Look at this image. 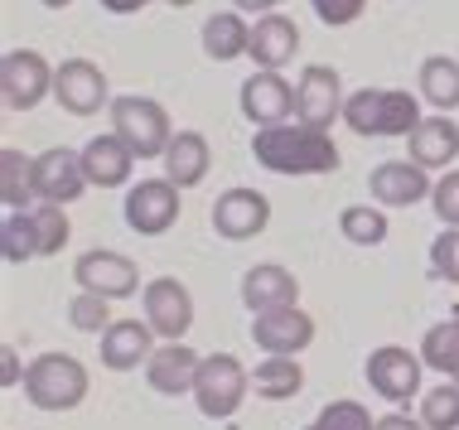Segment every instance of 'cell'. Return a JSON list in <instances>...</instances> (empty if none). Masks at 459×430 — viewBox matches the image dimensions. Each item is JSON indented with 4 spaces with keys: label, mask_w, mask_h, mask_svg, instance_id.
<instances>
[{
    "label": "cell",
    "mask_w": 459,
    "mask_h": 430,
    "mask_svg": "<svg viewBox=\"0 0 459 430\" xmlns=\"http://www.w3.org/2000/svg\"><path fill=\"white\" fill-rule=\"evenodd\" d=\"M343 102H349L343 97V78L329 64H309L300 73V82H295V121H305V126L329 131L343 116Z\"/></svg>",
    "instance_id": "cell-9"
},
{
    "label": "cell",
    "mask_w": 459,
    "mask_h": 430,
    "mask_svg": "<svg viewBox=\"0 0 459 430\" xmlns=\"http://www.w3.org/2000/svg\"><path fill=\"white\" fill-rule=\"evenodd\" d=\"M256 165L271 175H329L339 169V145L329 131L305 126V121H281V126H262L252 136Z\"/></svg>",
    "instance_id": "cell-1"
},
{
    "label": "cell",
    "mask_w": 459,
    "mask_h": 430,
    "mask_svg": "<svg viewBox=\"0 0 459 430\" xmlns=\"http://www.w3.org/2000/svg\"><path fill=\"white\" fill-rule=\"evenodd\" d=\"M179 208H184V189L169 179H141L131 184L126 194V223L131 232H141V237H160V232H169L179 223Z\"/></svg>",
    "instance_id": "cell-7"
},
{
    "label": "cell",
    "mask_w": 459,
    "mask_h": 430,
    "mask_svg": "<svg viewBox=\"0 0 459 430\" xmlns=\"http://www.w3.org/2000/svg\"><path fill=\"white\" fill-rule=\"evenodd\" d=\"M315 5V15L329 24V30H339V24H353L358 15L368 10V0H309Z\"/></svg>",
    "instance_id": "cell-38"
},
{
    "label": "cell",
    "mask_w": 459,
    "mask_h": 430,
    "mask_svg": "<svg viewBox=\"0 0 459 430\" xmlns=\"http://www.w3.org/2000/svg\"><path fill=\"white\" fill-rule=\"evenodd\" d=\"M111 131H117L141 159H160L165 145L175 141L169 112L155 97H111Z\"/></svg>",
    "instance_id": "cell-5"
},
{
    "label": "cell",
    "mask_w": 459,
    "mask_h": 430,
    "mask_svg": "<svg viewBox=\"0 0 459 430\" xmlns=\"http://www.w3.org/2000/svg\"><path fill=\"white\" fill-rule=\"evenodd\" d=\"M430 266H436L440 280L459 286V228H445L436 242H430Z\"/></svg>",
    "instance_id": "cell-37"
},
{
    "label": "cell",
    "mask_w": 459,
    "mask_h": 430,
    "mask_svg": "<svg viewBox=\"0 0 459 430\" xmlns=\"http://www.w3.org/2000/svg\"><path fill=\"white\" fill-rule=\"evenodd\" d=\"M30 218H34V232H39V256H58V252L68 247L73 228H68L64 203H48V199H39V203L30 208Z\"/></svg>",
    "instance_id": "cell-32"
},
{
    "label": "cell",
    "mask_w": 459,
    "mask_h": 430,
    "mask_svg": "<svg viewBox=\"0 0 459 430\" xmlns=\"http://www.w3.org/2000/svg\"><path fill=\"white\" fill-rule=\"evenodd\" d=\"M0 256H5L10 266H24V262H34L39 256V232H34V218H30V208H10L5 213V223H0Z\"/></svg>",
    "instance_id": "cell-31"
},
{
    "label": "cell",
    "mask_w": 459,
    "mask_h": 430,
    "mask_svg": "<svg viewBox=\"0 0 459 430\" xmlns=\"http://www.w3.org/2000/svg\"><path fill=\"white\" fill-rule=\"evenodd\" d=\"M135 159L141 155H135L117 131H102V136H92L88 145H82V169H88L92 189H121V184H131Z\"/></svg>",
    "instance_id": "cell-19"
},
{
    "label": "cell",
    "mask_w": 459,
    "mask_h": 430,
    "mask_svg": "<svg viewBox=\"0 0 459 430\" xmlns=\"http://www.w3.org/2000/svg\"><path fill=\"white\" fill-rule=\"evenodd\" d=\"M281 0H232V10H242V15H271Z\"/></svg>",
    "instance_id": "cell-41"
},
{
    "label": "cell",
    "mask_w": 459,
    "mask_h": 430,
    "mask_svg": "<svg viewBox=\"0 0 459 430\" xmlns=\"http://www.w3.org/2000/svg\"><path fill=\"white\" fill-rule=\"evenodd\" d=\"M73 280H78V290L107 295V300H126V295H135V286H141V271H135L131 256L97 247V252H82L78 256Z\"/></svg>",
    "instance_id": "cell-12"
},
{
    "label": "cell",
    "mask_w": 459,
    "mask_h": 430,
    "mask_svg": "<svg viewBox=\"0 0 459 430\" xmlns=\"http://www.w3.org/2000/svg\"><path fill=\"white\" fill-rule=\"evenodd\" d=\"M430 189L436 184L426 179V169L416 159H387V165H377L368 175V194L382 208H416L420 199H430Z\"/></svg>",
    "instance_id": "cell-15"
},
{
    "label": "cell",
    "mask_w": 459,
    "mask_h": 430,
    "mask_svg": "<svg viewBox=\"0 0 459 430\" xmlns=\"http://www.w3.org/2000/svg\"><path fill=\"white\" fill-rule=\"evenodd\" d=\"M141 310L160 339H184L194 329V295L175 276H155L141 295Z\"/></svg>",
    "instance_id": "cell-11"
},
{
    "label": "cell",
    "mask_w": 459,
    "mask_h": 430,
    "mask_svg": "<svg viewBox=\"0 0 459 430\" xmlns=\"http://www.w3.org/2000/svg\"><path fill=\"white\" fill-rule=\"evenodd\" d=\"M420 367H426L420 353L402 348V343H382V348H372V358H368V383L382 401L406 407L411 397H420Z\"/></svg>",
    "instance_id": "cell-8"
},
{
    "label": "cell",
    "mask_w": 459,
    "mask_h": 430,
    "mask_svg": "<svg viewBox=\"0 0 459 430\" xmlns=\"http://www.w3.org/2000/svg\"><path fill=\"white\" fill-rule=\"evenodd\" d=\"M420 97H426L436 112H455L459 107V64L450 54H430L420 64Z\"/></svg>",
    "instance_id": "cell-28"
},
{
    "label": "cell",
    "mask_w": 459,
    "mask_h": 430,
    "mask_svg": "<svg viewBox=\"0 0 459 430\" xmlns=\"http://www.w3.org/2000/svg\"><path fill=\"white\" fill-rule=\"evenodd\" d=\"M34 175H39V199L64 203V208L78 203L82 189H92L88 169H82V150H64V145H54V150L34 159Z\"/></svg>",
    "instance_id": "cell-17"
},
{
    "label": "cell",
    "mask_w": 459,
    "mask_h": 430,
    "mask_svg": "<svg viewBox=\"0 0 459 430\" xmlns=\"http://www.w3.org/2000/svg\"><path fill=\"white\" fill-rule=\"evenodd\" d=\"M411 145V159L420 169H450L455 155H459V126L455 116H426L420 126L406 136Z\"/></svg>",
    "instance_id": "cell-24"
},
{
    "label": "cell",
    "mask_w": 459,
    "mask_h": 430,
    "mask_svg": "<svg viewBox=\"0 0 459 430\" xmlns=\"http://www.w3.org/2000/svg\"><path fill=\"white\" fill-rule=\"evenodd\" d=\"M266 223H271L266 194H256V189H228V194H218V203H213L218 237L247 242V237H256V232H266Z\"/></svg>",
    "instance_id": "cell-16"
},
{
    "label": "cell",
    "mask_w": 459,
    "mask_h": 430,
    "mask_svg": "<svg viewBox=\"0 0 459 430\" xmlns=\"http://www.w3.org/2000/svg\"><path fill=\"white\" fill-rule=\"evenodd\" d=\"M420 363H426L430 373L459 383V319H440V324L426 329V339H420Z\"/></svg>",
    "instance_id": "cell-29"
},
{
    "label": "cell",
    "mask_w": 459,
    "mask_h": 430,
    "mask_svg": "<svg viewBox=\"0 0 459 430\" xmlns=\"http://www.w3.org/2000/svg\"><path fill=\"white\" fill-rule=\"evenodd\" d=\"M295 54H300V24H295L290 15H281V10L256 15L247 58H256V68H276V73H281Z\"/></svg>",
    "instance_id": "cell-21"
},
{
    "label": "cell",
    "mask_w": 459,
    "mask_h": 430,
    "mask_svg": "<svg viewBox=\"0 0 459 430\" xmlns=\"http://www.w3.org/2000/svg\"><path fill=\"white\" fill-rule=\"evenodd\" d=\"M44 5H48V10H68L73 0H44Z\"/></svg>",
    "instance_id": "cell-43"
},
{
    "label": "cell",
    "mask_w": 459,
    "mask_h": 430,
    "mask_svg": "<svg viewBox=\"0 0 459 430\" xmlns=\"http://www.w3.org/2000/svg\"><path fill=\"white\" fill-rule=\"evenodd\" d=\"M68 324L78 329V334H107L117 319H111V300L107 295H92V290H78L68 300Z\"/></svg>",
    "instance_id": "cell-33"
},
{
    "label": "cell",
    "mask_w": 459,
    "mask_h": 430,
    "mask_svg": "<svg viewBox=\"0 0 459 430\" xmlns=\"http://www.w3.org/2000/svg\"><path fill=\"white\" fill-rule=\"evenodd\" d=\"M141 5H151V0H102V10H111V15H135Z\"/></svg>",
    "instance_id": "cell-42"
},
{
    "label": "cell",
    "mask_w": 459,
    "mask_h": 430,
    "mask_svg": "<svg viewBox=\"0 0 459 430\" xmlns=\"http://www.w3.org/2000/svg\"><path fill=\"white\" fill-rule=\"evenodd\" d=\"M102 339V367H111V373H131V367H141V363H151V353L160 348V334L151 329V319H117V324L107 329V334H97Z\"/></svg>",
    "instance_id": "cell-18"
},
{
    "label": "cell",
    "mask_w": 459,
    "mask_h": 430,
    "mask_svg": "<svg viewBox=\"0 0 459 430\" xmlns=\"http://www.w3.org/2000/svg\"><path fill=\"white\" fill-rule=\"evenodd\" d=\"M165 179L179 184V189H194V184L208 179V165H213V150H208V136L198 131H175V141L165 145Z\"/></svg>",
    "instance_id": "cell-23"
},
{
    "label": "cell",
    "mask_w": 459,
    "mask_h": 430,
    "mask_svg": "<svg viewBox=\"0 0 459 430\" xmlns=\"http://www.w3.org/2000/svg\"><path fill=\"white\" fill-rule=\"evenodd\" d=\"M252 48V24L242 20V10H222V15L204 20V54L213 64H232Z\"/></svg>",
    "instance_id": "cell-26"
},
{
    "label": "cell",
    "mask_w": 459,
    "mask_h": 430,
    "mask_svg": "<svg viewBox=\"0 0 459 430\" xmlns=\"http://www.w3.org/2000/svg\"><path fill=\"white\" fill-rule=\"evenodd\" d=\"M430 208H436V218L445 228H459V169H445L436 179V189H430Z\"/></svg>",
    "instance_id": "cell-36"
},
{
    "label": "cell",
    "mask_w": 459,
    "mask_h": 430,
    "mask_svg": "<svg viewBox=\"0 0 459 430\" xmlns=\"http://www.w3.org/2000/svg\"><path fill=\"white\" fill-rule=\"evenodd\" d=\"M252 339H256V348H266V353H290V358H300L309 343H315V319H309L300 305L252 314Z\"/></svg>",
    "instance_id": "cell-14"
},
{
    "label": "cell",
    "mask_w": 459,
    "mask_h": 430,
    "mask_svg": "<svg viewBox=\"0 0 459 430\" xmlns=\"http://www.w3.org/2000/svg\"><path fill=\"white\" fill-rule=\"evenodd\" d=\"M372 430H426V421H420V416L411 421L406 411H387V416H382V421L372 426Z\"/></svg>",
    "instance_id": "cell-39"
},
{
    "label": "cell",
    "mask_w": 459,
    "mask_h": 430,
    "mask_svg": "<svg viewBox=\"0 0 459 430\" xmlns=\"http://www.w3.org/2000/svg\"><path fill=\"white\" fill-rule=\"evenodd\" d=\"M238 102H242V116L252 121L256 131L281 126V121H290V112H295V88L276 68H262V73H252V78L242 82Z\"/></svg>",
    "instance_id": "cell-13"
},
{
    "label": "cell",
    "mask_w": 459,
    "mask_h": 430,
    "mask_svg": "<svg viewBox=\"0 0 459 430\" xmlns=\"http://www.w3.org/2000/svg\"><path fill=\"white\" fill-rule=\"evenodd\" d=\"M372 426H377V421L368 416L363 401H329V407L319 411L305 430H372Z\"/></svg>",
    "instance_id": "cell-35"
},
{
    "label": "cell",
    "mask_w": 459,
    "mask_h": 430,
    "mask_svg": "<svg viewBox=\"0 0 459 430\" xmlns=\"http://www.w3.org/2000/svg\"><path fill=\"white\" fill-rule=\"evenodd\" d=\"M343 121H349L353 136H411L420 126V97H411L406 88H363L343 102Z\"/></svg>",
    "instance_id": "cell-2"
},
{
    "label": "cell",
    "mask_w": 459,
    "mask_h": 430,
    "mask_svg": "<svg viewBox=\"0 0 459 430\" xmlns=\"http://www.w3.org/2000/svg\"><path fill=\"white\" fill-rule=\"evenodd\" d=\"M420 421L426 430H459V383L445 377V387H430L420 397Z\"/></svg>",
    "instance_id": "cell-34"
},
{
    "label": "cell",
    "mask_w": 459,
    "mask_h": 430,
    "mask_svg": "<svg viewBox=\"0 0 459 430\" xmlns=\"http://www.w3.org/2000/svg\"><path fill=\"white\" fill-rule=\"evenodd\" d=\"M339 232L353 242V247H382L387 242V213H382V203H349L339 213Z\"/></svg>",
    "instance_id": "cell-30"
},
{
    "label": "cell",
    "mask_w": 459,
    "mask_h": 430,
    "mask_svg": "<svg viewBox=\"0 0 459 430\" xmlns=\"http://www.w3.org/2000/svg\"><path fill=\"white\" fill-rule=\"evenodd\" d=\"M24 397L39 411H73L88 401V367H82L73 353H39L30 367H24Z\"/></svg>",
    "instance_id": "cell-3"
},
{
    "label": "cell",
    "mask_w": 459,
    "mask_h": 430,
    "mask_svg": "<svg viewBox=\"0 0 459 430\" xmlns=\"http://www.w3.org/2000/svg\"><path fill=\"white\" fill-rule=\"evenodd\" d=\"M165 5H175V10H184V5H194V0H165Z\"/></svg>",
    "instance_id": "cell-44"
},
{
    "label": "cell",
    "mask_w": 459,
    "mask_h": 430,
    "mask_svg": "<svg viewBox=\"0 0 459 430\" xmlns=\"http://www.w3.org/2000/svg\"><path fill=\"white\" fill-rule=\"evenodd\" d=\"M0 199H5V208H30L34 199H39V175H34V159L15 150V145H5L0 150Z\"/></svg>",
    "instance_id": "cell-27"
},
{
    "label": "cell",
    "mask_w": 459,
    "mask_h": 430,
    "mask_svg": "<svg viewBox=\"0 0 459 430\" xmlns=\"http://www.w3.org/2000/svg\"><path fill=\"white\" fill-rule=\"evenodd\" d=\"M54 97L58 107L73 116H97L102 102H111V88H107V73L92 64V58H64L54 73Z\"/></svg>",
    "instance_id": "cell-10"
},
{
    "label": "cell",
    "mask_w": 459,
    "mask_h": 430,
    "mask_svg": "<svg viewBox=\"0 0 459 430\" xmlns=\"http://www.w3.org/2000/svg\"><path fill=\"white\" fill-rule=\"evenodd\" d=\"M198 363L204 358H198L194 348H184V339H165L151 353V363H145V383H151L160 397H184V391H194Z\"/></svg>",
    "instance_id": "cell-20"
},
{
    "label": "cell",
    "mask_w": 459,
    "mask_h": 430,
    "mask_svg": "<svg viewBox=\"0 0 459 430\" xmlns=\"http://www.w3.org/2000/svg\"><path fill=\"white\" fill-rule=\"evenodd\" d=\"M242 305L252 314L300 305V280L285 271V266H276V262H262V266H252V271L242 276Z\"/></svg>",
    "instance_id": "cell-22"
},
{
    "label": "cell",
    "mask_w": 459,
    "mask_h": 430,
    "mask_svg": "<svg viewBox=\"0 0 459 430\" xmlns=\"http://www.w3.org/2000/svg\"><path fill=\"white\" fill-rule=\"evenodd\" d=\"M54 73L39 48H10L0 58V97L10 112H34L48 92H54Z\"/></svg>",
    "instance_id": "cell-6"
},
{
    "label": "cell",
    "mask_w": 459,
    "mask_h": 430,
    "mask_svg": "<svg viewBox=\"0 0 459 430\" xmlns=\"http://www.w3.org/2000/svg\"><path fill=\"white\" fill-rule=\"evenodd\" d=\"M0 358H5V387H20L24 373H20V358H15V348H10V343L0 348Z\"/></svg>",
    "instance_id": "cell-40"
},
{
    "label": "cell",
    "mask_w": 459,
    "mask_h": 430,
    "mask_svg": "<svg viewBox=\"0 0 459 430\" xmlns=\"http://www.w3.org/2000/svg\"><path fill=\"white\" fill-rule=\"evenodd\" d=\"M300 387H305V367L290 353H266L252 367V391L262 401H290V397H300Z\"/></svg>",
    "instance_id": "cell-25"
},
{
    "label": "cell",
    "mask_w": 459,
    "mask_h": 430,
    "mask_svg": "<svg viewBox=\"0 0 459 430\" xmlns=\"http://www.w3.org/2000/svg\"><path fill=\"white\" fill-rule=\"evenodd\" d=\"M247 391H252V373L242 367V358H232V353H208V358L198 363L189 397L198 401V411H204L208 421H228V416L242 411Z\"/></svg>",
    "instance_id": "cell-4"
}]
</instances>
